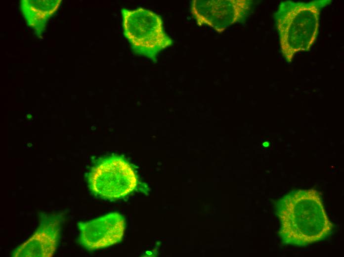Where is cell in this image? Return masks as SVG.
<instances>
[{
  "mask_svg": "<svg viewBox=\"0 0 344 257\" xmlns=\"http://www.w3.org/2000/svg\"><path fill=\"white\" fill-rule=\"evenodd\" d=\"M283 242L305 246L324 239L333 225L326 214L319 193L315 189L292 191L276 204Z\"/></svg>",
  "mask_w": 344,
  "mask_h": 257,
  "instance_id": "obj_1",
  "label": "cell"
},
{
  "mask_svg": "<svg viewBox=\"0 0 344 257\" xmlns=\"http://www.w3.org/2000/svg\"><path fill=\"white\" fill-rule=\"evenodd\" d=\"M79 242L88 250L107 248L121 242L126 229V222L117 212L106 214L94 219L78 223Z\"/></svg>",
  "mask_w": 344,
  "mask_h": 257,
  "instance_id": "obj_6",
  "label": "cell"
},
{
  "mask_svg": "<svg viewBox=\"0 0 344 257\" xmlns=\"http://www.w3.org/2000/svg\"><path fill=\"white\" fill-rule=\"evenodd\" d=\"M87 180L93 194L110 200L126 197L138 184L137 175L132 165L117 155L99 160L91 168Z\"/></svg>",
  "mask_w": 344,
  "mask_h": 257,
  "instance_id": "obj_4",
  "label": "cell"
},
{
  "mask_svg": "<svg viewBox=\"0 0 344 257\" xmlns=\"http://www.w3.org/2000/svg\"><path fill=\"white\" fill-rule=\"evenodd\" d=\"M248 0H193L191 12L199 26L207 25L218 33L244 21L251 8Z\"/></svg>",
  "mask_w": 344,
  "mask_h": 257,
  "instance_id": "obj_5",
  "label": "cell"
},
{
  "mask_svg": "<svg viewBox=\"0 0 344 257\" xmlns=\"http://www.w3.org/2000/svg\"><path fill=\"white\" fill-rule=\"evenodd\" d=\"M61 0H22L20 7L27 24L39 37L45 30L49 19L57 11Z\"/></svg>",
  "mask_w": 344,
  "mask_h": 257,
  "instance_id": "obj_8",
  "label": "cell"
},
{
  "mask_svg": "<svg viewBox=\"0 0 344 257\" xmlns=\"http://www.w3.org/2000/svg\"><path fill=\"white\" fill-rule=\"evenodd\" d=\"M331 2L288 0L280 3L274 18L281 52L288 62H291L297 53L310 49L318 35L321 11Z\"/></svg>",
  "mask_w": 344,
  "mask_h": 257,
  "instance_id": "obj_2",
  "label": "cell"
},
{
  "mask_svg": "<svg viewBox=\"0 0 344 257\" xmlns=\"http://www.w3.org/2000/svg\"><path fill=\"white\" fill-rule=\"evenodd\" d=\"M121 11L124 34L134 53L156 62L158 54L172 43L164 30L161 17L143 8Z\"/></svg>",
  "mask_w": 344,
  "mask_h": 257,
  "instance_id": "obj_3",
  "label": "cell"
},
{
  "mask_svg": "<svg viewBox=\"0 0 344 257\" xmlns=\"http://www.w3.org/2000/svg\"><path fill=\"white\" fill-rule=\"evenodd\" d=\"M59 231L58 220L41 224L33 235L17 248L14 257H51L56 252Z\"/></svg>",
  "mask_w": 344,
  "mask_h": 257,
  "instance_id": "obj_7",
  "label": "cell"
}]
</instances>
